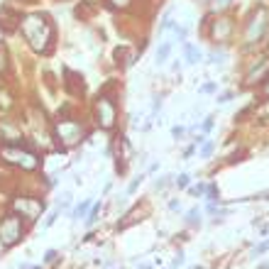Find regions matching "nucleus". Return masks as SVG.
I'll list each match as a JSON object with an SVG mask.
<instances>
[{
  "mask_svg": "<svg viewBox=\"0 0 269 269\" xmlns=\"http://www.w3.org/2000/svg\"><path fill=\"white\" fill-rule=\"evenodd\" d=\"M22 32H25L27 42L32 44V49H37V52L47 49L52 42V27L42 15H30L22 22Z\"/></svg>",
  "mask_w": 269,
  "mask_h": 269,
  "instance_id": "obj_1",
  "label": "nucleus"
},
{
  "mask_svg": "<svg viewBox=\"0 0 269 269\" xmlns=\"http://www.w3.org/2000/svg\"><path fill=\"white\" fill-rule=\"evenodd\" d=\"M0 154H3V159H5V162L18 164V167H22V169H37V164H39V159L32 152H27V150H18V147H5Z\"/></svg>",
  "mask_w": 269,
  "mask_h": 269,
  "instance_id": "obj_2",
  "label": "nucleus"
},
{
  "mask_svg": "<svg viewBox=\"0 0 269 269\" xmlns=\"http://www.w3.org/2000/svg\"><path fill=\"white\" fill-rule=\"evenodd\" d=\"M20 237H22V220L18 215H8L0 225V240L3 245H15Z\"/></svg>",
  "mask_w": 269,
  "mask_h": 269,
  "instance_id": "obj_3",
  "label": "nucleus"
},
{
  "mask_svg": "<svg viewBox=\"0 0 269 269\" xmlns=\"http://www.w3.org/2000/svg\"><path fill=\"white\" fill-rule=\"evenodd\" d=\"M96 113H98V125H100V127L110 130V127L115 125V105H113L110 98H98Z\"/></svg>",
  "mask_w": 269,
  "mask_h": 269,
  "instance_id": "obj_4",
  "label": "nucleus"
},
{
  "mask_svg": "<svg viewBox=\"0 0 269 269\" xmlns=\"http://www.w3.org/2000/svg\"><path fill=\"white\" fill-rule=\"evenodd\" d=\"M57 134L64 140L66 147H71V145H76L78 140L83 137V130H81V125L74 122V120H61L57 125Z\"/></svg>",
  "mask_w": 269,
  "mask_h": 269,
  "instance_id": "obj_5",
  "label": "nucleus"
},
{
  "mask_svg": "<svg viewBox=\"0 0 269 269\" xmlns=\"http://www.w3.org/2000/svg\"><path fill=\"white\" fill-rule=\"evenodd\" d=\"M264 27H267V10L262 8L254 18H252V22H250V27H247V42H257V39L264 35Z\"/></svg>",
  "mask_w": 269,
  "mask_h": 269,
  "instance_id": "obj_6",
  "label": "nucleus"
},
{
  "mask_svg": "<svg viewBox=\"0 0 269 269\" xmlns=\"http://www.w3.org/2000/svg\"><path fill=\"white\" fill-rule=\"evenodd\" d=\"M18 208L22 211V215H25V218L35 220V218L39 215V211H42V203H37V201H20Z\"/></svg>",
  "mask_w": 269,
  "mask_h": 269,
  "instance_id": "obj_7",
  "label": "nucleus"
},
{
  "mask_svg": "<svg viewBox=\"0 0 269 269\" xmlns=\"http://www.w3.org/2000/svg\"><path fill=\"white\" fill-rule=\"evenodd\" d=\"M198 57H201V54H198V49H196L193 44H186V59H189V64H196Z\"/></svg>",
  "mask_w": 269,
  "mask_h": 269,
  "instance_id": "obj_8",
  "label": "nucleus"
},
{
  "mask_svg": "<svg viewBox=\"0 0 269 269\" xmlns=\"http://www.w3.org/2000/svg\"><path fill=\"white\" fill-rule=\"evenodd\" d=\"M169 52H172V42H164V44H162V49L157 52V59H159V61H164V59L169 57Z\"/></svg>",
  "mask_w": 269,
  "mask_h": 269,
  "instance_id": "obj_9",
  "label": "nucleus"
},
{
  "mask_svg": "<svg viewBox=\"0 0 269 269\" xmlns=\"http://www.w3.org/2000/svg\"><path fill=\"white\" fill-rule=\"evenodd\" d=\"M228 32H230V22H223V25H220V30L215 27V37H218V39H223Z\"/></svg>",
  "mask_w": 269,
  "mask_h": 269,
  "instance_id": "obj_10",
  "label": "nucleus"
},
{
  "mask_svg": "<svg viewBox=\"0 0 269 269\" xmlns=\"http://www.w3.org/2000/svg\"><path fill=\"white\" fill-rule=\"evenodd\" d=\"M176 184H179V189H186V186H189V176H186V174H181V176L176 179Z\"/></svg>",
  "mask_w": 269,
  "mask_h": 269,
  "instance_id": "obj_11",
  "label": "nucleus"
},
{
  "mask_svg": "<svg viewBox=\"0 0 269 269\" xmlns=\"http://www.w3.org/2000/svg\"><path fill=\"white\" fill-rule=\"evenodd\" d=\"M211 152H213V145L211 142H206V145H203V150H201V154H203V157H208Z\"/></svg>",
  "mask_w": 269,
  "mask_h": 269,
  "instance_id": "obj_12",
  "label": "nucleus"
},
{
  "mask_svg": "<svg viewBox=\"0 0 269 269\" xmlns=\"http://www.w3.org/2000/svg\"><path fill=\"white\" fill-rule=\"evenodd\" d=\"M110 3H113L115 8H127V5H130V0H110Z\"/></svg>",
  "mask_w": 269,
  "mask_h": 269,
  "instance_id": "obj_13",
  "label": "nucleus"
},
{
  "mask_svg": "<svg viewBox=\"0 0 269 269\" xmlns=\"http://www.w3.org/2000/svg\"><path fill=\"white\" fill-rule=\"evenodd\" d=\"M5 69V49H3V44H0V71Z\"/></svg>",
  "mask_w": 269,
  "mask_h": 269,
  "instance_id": "obj_14",
  "label": "nucleus"
},
{
  "mask_svg": "<svg viewBox=\"0 0 269 269\" xmlns=\"http://www.w3.org/2000/svg\"><path fill=\"white\" fill-rule=\"evenodd\" d=\"M267 250H269V245H267V242H264V245H259V247L254 250V254H262V252H267Z\"/></svg>",
  "mask_w": 269,
  "mask_h": 269,
  "instance_id": "obj_15",
  "label": "nucleus"
},
{
  "mask_svg": "<svg viewBox=\"0 0 269 269\" xmlns=\"http://www.w3.org/2000/svg\"><path fill=\"white\" fill-rule=\"evenodd\" d=\"M228 3H230V0H215V5H218V8H225Z\"/></svg>",
  "mask_w": 269,
  "mask_h": 269,
  "instance_id": "obj_16",
  "label": "nucleus"
},
{
  "mask_svg": "<svg viewBox=\"0 0 269 269\" xmlns=\"http://www.w3.org/2000/svg\"><path fill=\"white\" fill-rule=\"evenodd\" d=\"M264 96H269V78H267V83H264Z\"/></svg>",
  "mask_w": 269,
  "mask_h": 269,
  "instance_id": "obj_17",
  "label": "nucleus"
}]
</instances>
